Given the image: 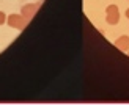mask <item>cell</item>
Masks as SVG:
<instances>
[{
	"mask_svg": "<svg viewBox=\"0 0 129 105\" xmlns=\"http://www.w3.org/2000/svg\"><path fill=\"white\" fill-rule=\"evenodd\" d=\"M120 19V13H118V8L115 5H110L107 8V22L109 24H117Z\"/></svg>",
	"mask_w": 129,
	"mask_h": 105,
	"instance_id": "obj_1",
	"label": "cell"
},
{
	"mask_svg": "<svg viewBox=\"0 0 129 105\" xmlns=\"http://www.w3.org/2000/svg\"><path fill=\"white\" fill-rule=\"evenodd\" d=\"M126 17H129V10H127V11H126Z\"/></svg>",
	"mask_w": 129,
	"mask_h": 105,
	"instance_id": "obj_3",
	"label": "cell"
},
{
	"mask_svg": "<svg viewBox=\"0 0 129 105\" xmlns=\"http://www.w3.org/2000/svg\"><path fill=\"white\" fill-rule=\"evenodd\" d=\"M117 47H120L121 50H127L129 49V38L127 36H121V38H118L117 39Z\"/></svg>",
	"mask_w": 129,
	"mask_h": 105,
	"instance_id": "obj_2",
	"label": "cell"
}]
</instances>
